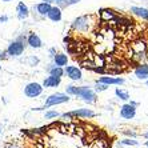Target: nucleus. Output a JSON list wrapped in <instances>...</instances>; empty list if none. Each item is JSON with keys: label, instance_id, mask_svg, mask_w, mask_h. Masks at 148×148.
I'll return each mask as SVG.
<instances>
[{"label": "nucleus", "instance_id": "30", "mask_svg": "<svg viewBox=\"0 0 148 148\" xmlns=\"http://www.w3.org/2000/svg\"><path fill=\"white\" fill-rule=\"evenodd\" d=\"M8 21V16L3 15V16H0V24H3V23H7Z\"/></svg>", "mask_w": 148, "mask_h": 148}, {"label": "nucleus", "instance_id": "23", "mask_svg": "<svg viewBox=\"0 0 148 148\" xmlns=\"http://www.w3.org/2000/svg\"><path fill=\"white\" fill-rule=\"evenodd\" d=\"M115 93H116V96L119 97V99L124 100V101H127V100H130V93H128L127 91L120 90V88H116V90H115Z\"/></svg>", "mask_w": 148, "mask_h": 148}, {"label": "nucleus", "instance_id": "29", "mask_svg": "<svg viewBox=\"0 0 148 148\" xmlns=\"http://www.w3.org/2000/svg\"><path fill=\"white\" fill-rule=\"evenodd\" d=\"M5 148H21V147L15 144V143H10V144H5Z\"/></svg>", "mask_w": 148, "mask_h": 148}, {"label": "nucleus", "instance_id": "34", "mask_svg": "<svg viewBox=\"0 0 148 148\" xmlns=\"http://www.w3.org/2000/svg\"><path fill=\"white\" fill-rule=\"evenodd\" d=\"M145 147H147V148H148V140H147V141H145Z\"/></svg>", "mask_w": 148, "mask_h": 148}, {"label": "nucleus", "instance_id": "25", "mask_svg": "<svg viewBox=\"0 0 148 148\" xmlns=\"http://www.w3.org/2000/svg\"><path fill=\"white\" fill-rule=\"evenodd\" d=\"M25 63H27L28 66H36L39 63V58H36V56H29V58L25 59Z\"/></svg>", "mask_w": 148, "mask_h": 148}, {"label": "nucleus", "instance_id": "33", "mask_svg": "<svg viewBox=\"0 0 148 148\" xmlns=\"http://www.w3.org/2000/svg\"><path fill=\"white\" fill-rule=\"evenodd\" d=\"M3 1H5V3H8V1H14V0H3Z\"/></svg>", "mask_w": 148, "mask_h": 148}, {"label": "nucleus", "instance_id": "20", "mask_svg": "<svg viewBox=\"0 0 148 148\" xmlns=\"http://www.w3.org/2000/svg\"><path fill=\"white\" fill-rule=\"evenodd\" d=\"M79 1H82V0H59L58 3H56V5L60 8H67V7H69V5L77 4Z\"/></svg>", "mask_w": 148, "mask_h": 148}, {"label": "nucleus", "instance_id": "3", "mask_svg": "<svg viewBox=\"0 0 148 148\" xmlns=\"http://www.w3.org/2000/svg\"><path fill=\"white\" fill-rule=\"evenodd\" d=\"M69 101V97L67 93H62V92H56V93H52L47 97L45 100V104L44 107H40V108H34L36 111H40V110H44V108H48V107H53V106H58V104H63V103H67Z\"/></svg>", "mask_w": 148, "mask_h": 148}, {"label": "nucleus", "instance_id": "35", "mask_svg": "<svg viewBox=\"0 0 148 148\" xmlns=\"http://www.w3.org/2000/svg\"><path fill=\"white\" fill-rule=\"evenodd\" d=\"M145 83H147V86H148V77H147V79H145Z\"/></svg>", "mask_w": 148, "mask_h": 148}, {"label": "nucleus", "instance_id": "5", "mask_svg": "<svg viewBox=\"0 0 148 148\" xmlns=\"http://www.w3.org/2000/svg\"><path fill=\"white\" fill-rule=\"evenodd\" d=\"M75 96H79L83 101L91 104V103H95L97 99L96 96V92L92 91L90 87H76V95Z\"/></svg>", "mask_w": 148, "mask_h": 148}, {"label": "nucleus", "instance_id": "14", "mask_svg": "<svg viewBox=\"0 0 148 148\" xmlns=\"http://www.w3.org/2000/svg\"><path fill=\"white\" fill-rule=\"evenodd\" d=\"M47 17H48L51 21H60L63 17V14H62V8L55 5V7H51V10L48 11V14H47Z\"/></svg>", "mask_w": 148, "mask_h": 148}, {"label": "nucleus", "instance_id": "6", "mask_svg": "<svg viewBox=\"0 0 148 148\" xmlns=\"http://www.w3.org/2000/svg\"><path fill=\"white\" fill-rule=\"evenodd\" d=\"M43 88H44V87L41 86V84H39V83H36V82L28 83L27 86L24 87V95L27 97H31V99L38 97L43 93Z\"/></svg>", "mask_w": 148, "mask_h": 148}, {"label": "nucleus", "instance_id": "36", "mask_svg": "<svg viewBox=\"0 0 148 148\" xmlns=\"http://www.w3.org/2000/svg\"><path fill=\"white\" fill-rule=\"evenodd\" d=\"M0 69H1V66H0Z\"/></svg>", "mask_w": 148, "mask_h": 148}, {"label": "nucleus", "instance_id": "10", "mask_svg": "<svg viewBox=\"0 0 148 148\" xmlns=\"http://www.w3.org/2000/svg\"><path fill=\"white\" fill-rule=\"evenodd\" d=\"M25 41H27V44L31 47V48H41V45H43V41H41V39L39 38L38 34H35V32H31V34L28 35V38L25 39Z\"/></svg>", "mask_w": 148, "mask_h": 148}, {"label": "nucleus", "instance_id": "21", "mask_svg": "<svg viewBox=\"0 0 148 148\" xmlns=\"http://www.w3.org/2000/svg\"><path fill=\"white\" fill-rule=\"evenodd\" d=\"M49 75L52 76H58V77H62L64 75V69L63 67H58V66H53L49 68Z\"/></svg>", "mask_w": 148, "mask_h": 148}, {"label": "nucleus", "instance_id": "13", "mask_svg": "<svg viewBox=\"0 0 148 148\" xmlns=\"http://www.w3.org/2000/svg\"><path fill=\"white\" fill-rule=\"evenodd\" d=\"M60 83H62V77L49 75L48 77H45L44 79V82H43L41 86L45 87V88H56V87L60 86Z\"/></svg>", "mask_w": 148, "mask_h": 148}, {"label": "nucleus", "instance_id": "7", "mask_svg": "<svg viewBox=\"0 0 148 148\" xmlns=\"http://www.w3.org/2000/svg\"><path fill=\"white\" fill-rule=\"evenodd\" d=\"M95 116V112L90 108H79V110L71 111V112H67V114H63L62 117L63 119H71V117H93Z\"/></svg>", "mask_w": 148, "mask_h": 148}, {"label": "nucleus", "instance_id": "24", "mask_svg": "<svg viewBox=\"0 0 148 148\" xmlns=\"http://www.w3.org/2000/svg\"><path fill=\"white\" fill-rule=\"evenodd\" d=\"M60 116V114H59L58 111H47L44 114V117L45 119H56V117Z\"/></svg>", "mask_w": 148, "mask_h": 148}, {"label": "nucleus", "instance_id": "1", "mask_svg": "<svg viewBox=\"0 0 148 148\" xmlns=\"http://www.w3.org/2000/svg\"><path fill=\"white\" fill-rule=\"evenodd\" d=\"M99 20L96 19L95 15H84L77 19H75L72 23V29L76 32H91L93 31V28L97 25Z\"/></svg>", "mask_w": 148, "mask_h": 148}, {"label": "nucleus", "instance_id": "8", "mask_svg": "<svg viewBox=\"0 0 148 148\" xmlns=\"http://www.w3.org/2000/svg\"><path fill=\"white\" fill-rule=\"evenodd\" d=\"M136 106H138V103H135V101L123 104L120 107V116L123 119H134L136 115Z\"/></svg>", "mask_w": 148, "mask_h": 148}, {"label": "nucleus", "instance_id": "28", "mask_svg": "<svg viewBox=\"0 0 148 148\" xmlns=\"http://www.w3.org/2000/svg\"><path fill=\"white\" fill-rule=\"evenodd\" d=\"M107 88H108V86H106V84H103V83H99V82H97V84H96V91H97V92L106 91Z\"/></svg>", "mask_w": 148, "mask_h": 148}, {"label": "nucleus", "instance_id": "2", "mask_svg": "<svg viewBox=\"0 0 148 148\" xmlns=\"http://www.w3.org/2000/svg\"><path fill=\"white\" fill-rule=\"evenodd\" d=\"M25 38H17L16 40L11 41L10 44H8L7 47V51H5V53L10 56H12V58H19L20 55H23V52H24L25 49Z\"/></svg>", "mask_w": 148, "mask_h": 148}, {"label": "nucleus", "instance_id": "9", "mask_svg": "<svg viewBox=\"0 0 148 148\" xmlns=\"http://www.w3.org/2000/svg\"><path fill=\"white\" fill-rule=\"evenodd\" d=\"M64 75H67V77H69L71 80H75V82L82 80V76H83L80 68H77V67H75V66H66V68H64Z\"/></svg>", "mask_w": 148, "mask_h": 148}, {"label": "nucleus", "instance_id": "32", "mask_svg": "<svg viewBox=\"0 0 148 148\" xmlns=\"http://www.w3.org/2000/svg\"><path fill=\"white\" fill-rule=\"evenodd\" d=\"M144 138H145V139H148V131L144 134Z\"/></svg>", "mask_w": 148, "mask_h": 148}, {"label": "nucleus", "instance_id": "12", "mask_svg": "<svg viewBox=\"0 0 148 148\" xmlns=\"http://www.w3.org/2000/svg\"><path fill=\"white\" fill-rule=\"evenodd\" d=\"M99 83H103L106 86H110V84L121 86V84H124V79L123 77H114V76H101L99 79Z\"/></svg>", "mask_w": 148, "mask_h": 148}, {"label": "nucleus", "instance_id": "16", "mask_svg": "<svg viewBox=\"0 0 148 148\" xmlns=\"http://www.w3.org/2000/svg\"><path fill=\"white\" fill-rule=\"evenodd\" d=\"M131 14H134L135 16L140 17L143 20H147L148 21V10L147 8H143V7H131Z\"/></svg>", "mask_w": 148, "mask_h": 148}, {"label": "nucleus", "instance_id": "18", "mask_svg": "<svg viewBox=\"0 0 148 148\" xmlns=\"http://www.w3.org/2000/svg\"><path fill=\"white\" fill-rule=\"evenodd\" d=\"M53 62H55V66L58 67H66L67 63H68V56L66 53H55Z\"/></svg>", "mask_w": 148, "mask_h": 148}, {"label": "nucleus", "instance_id": "17", "mask_svg": "<svg viewBox=\"0 0 148 148\" xmlns=\"http://www.w3.org/2000/svg\"><path fill=\"white\" fill-rule=\"evenodd\" d=\"M51 4L47 3V1H41V3H38L36 5H35V8H36V12H38L40 16H47V14H48V11L51 10Z\"/></svg>", "mask_w": 148, "mask_h": 148}, {"label": "nucleus", "instance_id": "11", "mask_svg": "<svg viewBox=\"0 0 148 148\" xmlns=\"http://www.w3.org/2000/svg\"><path fill=\"white\" fill-rule=\"evenodd\" d=\"M16 15L19 20H24L29 16V8L27 7V4H24L23 1H19L16 7Z\"/></svg>", "mask_w": 148, "mask_h": 148}, {"label": "nucleus", "instance_id": "4", "mask_svg": "<svg viewBox=\"0 0 148 148\" xmlns=\"http://www.w3.org/2000/svg\"><path fill=\"white\" fill-rule=\"evenodd\" d=\"M131 51H132L134 59L139 63L144 62L145 58H147V45H145L144 41H141V40L134 41L131 45Z\"/></svg>", "mask_w": 148, "mask_h": 148}, {"label": "nucleus", "instance_id": "22", "mask_svg": "<svg viewBox=\"0 0 148 148\" xmlns=\"http://www.w3.org/2000/svg\"><path fill=\"white\" fill-rule=\"evenodd\" d=\"M91 148H108V143L104 139H95Z\"/></svg>", "mask_w": 148, "mask_h": 148}, {"label": "nucleus", "instance_id": "31", "mask_svg": "<svg viewBox=\"0 0 148 148\" xmlns=\"http://www.w3.org/2000/svg\"><path fill=\"white\" fill-rule=\"evenodd\" d=\"M43 1H47V3H49V4H52V3H58L59 0H43Z\"/></svg>", "mask_w": 148, "mask_h": 148}, {"label": "nucleus", "instance_id": "15", "mask_svg": "<svg viewBox=\"0 0 148 148\" xmlns=\"http://www.w3.org/2000/svg\"><path fill=\"white\" fill-rule=\"evenodd\" d=\"M135 76L138 77V79H140V80H145L148 77V66L147 64H139L136 68H135Z\"/></svg>", "mask_w": 148, "mask_h": 148}, {"label": "nucleus", "instance_id": "26", "mask_svg": "<svg viewBox=\"0 0 148 148\" xmlns=\"http://www.w3.org/2000/svg\"><path fill=\"white\" fill-rule=\"evenodd\" d=\"M123 145H138V141L134 140V139H124L120 141Z\"/></svg>", "mask_w": 148, "mask_h": 148}, {"label": "nucleus", "instance_id": "19", "mask_svg": "<svg viewBox=\"0 0 148 148\" xmlns=\"http://www.w3.org/2000/svg\"><path fill=\"white\" fill-rule=\"evenodd\" d=\"M100 19H101L103 21H108V20L115 19L114 11H111V10H101V11H100Z\"/></svg>", "mask_w": 148, "mask_h": 148}, {"label": "nucleus", "instance_id": "27", "mask_svg": "<svg viewBox=\"0 0 148 148\" xmlns=\"http://www.w3.org/2000/svg\"><path fill=\"white\" fill-rule=\"evenodd\" d=\"M66 92L67 95H76V87L75 86H67L66 87Z\"/></svg>", "mask_w": 148, "mask_h": 148}]
</instances>
